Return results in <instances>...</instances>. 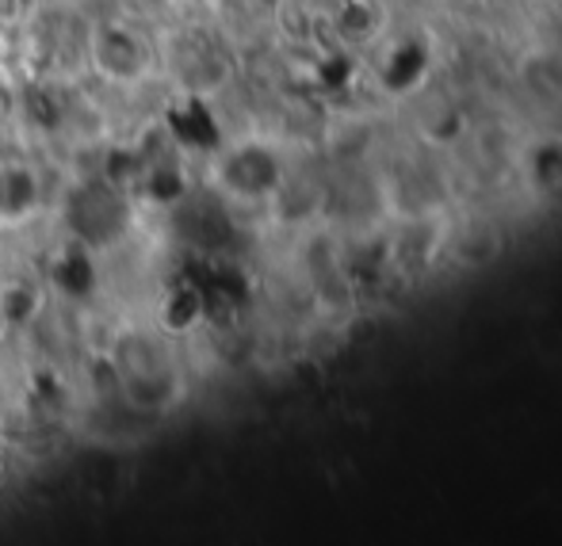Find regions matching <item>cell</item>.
<instances>
[{"label": "cell", "instance_id": "cell-1", "mask_svg": "<svg viewBox=\"0 0 562 546\" xmlns=\"http://www.w3.org/2000/svg\"><path fill=\"white\" fill-rule=\"evenodd\" d=\"M115 383L123 401L138 413H165L180 398L177 371L146 337H131L115 348Z\"/></svg>", "mask_w": 562, "mask_h": 546}, {"label": "cell", "instance_id": "cell-2", "mask_svg": "<svg viewBox=\"0 0 562 546\" xmlns=\"http://www.w3.org/2000/svg\"><path fill=\"white\" fill-rule=\"evenodd\" d=\"M215 177L229 200L265 203L283 192V169H280V161H276L272 149H265V146L229 149L223 157V164L215 169Z\"/></svg>", "mask_w": 562, "mask_h": 546}, {"label": "cell", "instance_id": "cell-3", "mask_svg": "<svg viewBox=\"0 0 562 546\" xmlns=\"http://www.w3.org/2000/svg\"><path fill=\"white\" fill-rule=\"evenodd\" d=\"M92 66H97V73L108 77V81L131 84V81H138V77H146L149 50L134 31L112 23V27H100L97 35H92Z\"/></svg>", "mask_w": 562, "mask_h": 546}, {"label": "cell", "instance_id": "cell-4", "mask_svg": "<svg viewBox=\"0 0 562 546\" xmlns=\"http://www.w3.org/2000/svg\"><path fill=\"white\" fill-rule=\"evenodd\" d=\"M69 218H74V229L77 237H89L92 221L100 218V229H104V241L112 234H119V226H123L126 211H123V200H119L115 192H108V187H81V192L74 195V211H69Z\"/></svg>", "mask_w": 562, "mask_h": 546}, {"label": "cell", "instance_id": "cell-5", "mask_svg": "<svg viewBox=\"0 0 562 546\" xmlns=\"http://www.w3.org/2000/svg\"><path fill=\"white\" fill-rule=\"evenodd\" d=\"M38 207V180L23 164L0 169V218H27Z\"/></svg>", "mask_w": 562, "mask_h": 546}, {"label": "cell", "instance_id": "cell-6", "mask_svg": "<svg viewBox=\"0 0 562 546\" xmlns=\"http://www.w3.org/2000/svg\"><path fill=\"white\" fill-rule=\"evenodd\" d=\"M8 329H12V318H8V306H4V298H0V340L8 337Z\"/></svg>", "mask_w": 562, "mask_h": 546}]
</instances>
